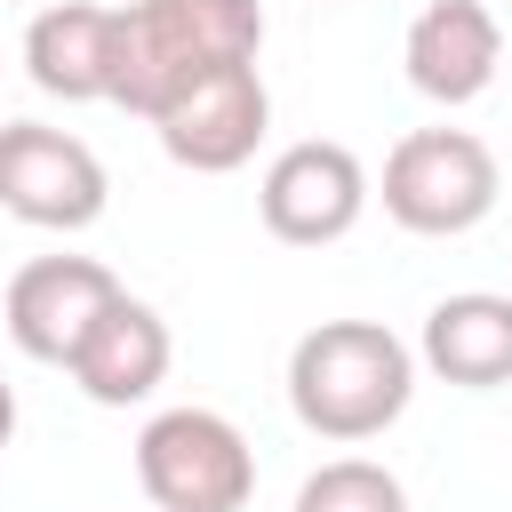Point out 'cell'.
Returning a JSON list of instances; mask_svg holds the SVG:
<instances>
[{"label":"cell","mask_w":512,"mask_h":512,"mask_svg":"<svg viewBox=\"0 0 512 512\" xmlns=\"http://www.w3.org/2000/svg\"><path fill=\"white\" fill-rule=\"evenodd\" d=\"M416 352L384 320H320L288 352V408L320 440H376L408 416Z\"/></svg>","instance_id":"1"},{"label":"cell","mask_w":512,"mask_h":512,"mask_svg":"<svg viewBox=\"0 0 512 512\" xmlns=\"http://www.w3.org/2000/svg\"><path fill=\"white\" fill-rule=\"evenodd\" d=\"M264 8L256 0H128V56H120V112L160 120L184 88L256 64Z\"/></svg>","instance_id":"2"},{"label":"cell","mask_w":512,"mask_h":512,"mask_svg":"<svg viewBox=\"0 0 512 512\" xmlns=\"http://www.w3.org/2000/svg\"><path fill=\"white\" fill-rule=\"evenodd\" d=\"M496 192H504V168L472 128H408L384 152V184H376L384 216L424 240H456V232L488 224Z\"/></svg>","instance_id":"3"},{"label":"cell","mask_w":512,"mask_h":512,"mask_svg":"<svg viewBox=\"0 0 512 512\" xmlns=\"http://www.w3.org/2000/svg\"><path fill=\"white\" fill-rule=\"evenodd\" d=\"M136 488L152 496V512H248L256 448L216 408H160L136 432Z\"/></svg>","instance_id":"4"},{"label":"cell","mask_w":512,"mask_h":512,"mask_svg":"<svg viewBox=\"0 0 512 512\" xmlns=\"http://www.w3.org/2000/svg\"><path fill=\"white\" fill-rule=\"evenodd\" d=\"M112 200L104 160L48 120H8L0 128V208L32 232H88Z\"/></svg>","instance_id":"5"},{"label":"cell","mask_w":512,"mask_h":512,"mask_svg":"<svg viewBox=\"0 0 512 512\" xmlns=\"http://www.w3.org/2000/svg\"><path fill=\"white\" fill-rule=\"evenodd\" d=\"M368 200H376V184H368L360 152L336 144V136H304V144L272 152V168H264V184H256V216H264V232L288 240V248H328V240H344V232L368 216Z\"/></svg>","instance_id":"6"},{"label":"cell","mask_w":512,"mask_h":512,"mask_svg":"<svg viewBox=\"0 0 512 512\" xmlns=\"http://www.w3.org/2000/svg\"><path fill=\"white\" fill-rule=\"evenodd\" d=\"M128 288L96 264V256H32L8 296H0V320L16 336L24 360H48V368H72V352L88 344V328L120 304Z\"/></svg>","instance_id":"7"},{"label":"cell","mask_w":512,"mask_h":512,"mask_svg":"<svg viewBox=\"0 0 512 512\" xmlns=\"http://www.w3.org/2000/svg\"><path fill=\"white\" fill-rule=\"evenodd\" d=\"M264 128H272V88H264L256 64H232V72L184 88V96L152 120L160 152H168L176 168H192V176H232V168H248L256 144H264Z\"/></svg>","instance_id":"8"},{"label":"cell","mask_w":512,"mask_h":512,"mask_svg":"<svg viewBox=\"0 0 512 512\" xmlns=\"http://www.w3.org/2000/svg\"><path fill=\"white\" fill-rule=\"evenodd\" d=\"M120 56H128V8L48 0V8L24 24V72H32L40 96L112 104V96H120Z\"/></svg>","instance_id":"9"},{"label":"cell","mask_w":512,"mask_h":512,"mask_svg":"<svg viewBox=\"0 0 512 512\" xmlns=\"http://www.w3.org/2000/svg\"><path fill=\"white\" fill-rule=\"evenodd\" d=\"M400 64H408V88H416V96H432V104H472V96L496 88L504 24L488 16V0H432V8L408 16Z\"/></svg>","instance_id":"10"},{"label":"cell","mask_w":512,"mask_h":512,"mask_svg":"<svg viewBox=\"0 0 512 512\" xmlns=\"http://www.w3.org/2000/svg\"><path fill=\"white\" fill-rule=\"evenodd\" d=\"M168 360H176L168 320H160L144 296H120V304L88 328V344L72 352V384H80L96 408H136V400H152V392L168 384Z\"/></svg>","instance_id":"11"},{"label":"cell","mask_w":512,"mask_h":512,"mask_svg":"<svg viewBox=\"0 0 512 512\" xmlns=\"http://www.w3.org/2000/svg\"><path fill=\"white\" fill-rule=\"evenodd\" d=\"M416 360L456 384V392H496L512 384V296L496 288H456L424 312V336H416Z\"/></svg>","instance_id":"12"},{"label":"cell","mask_w":512,"mask_h":512,"mask_svg":"<svg viewBox=\"0 0 512 512\" xmlns=\"http://www.w3.org/2000/svg\"><path fill=\"white\" fill-rule=\"evenodd\" d=\"M296 512H408V488L376 456H336L296 488Z\"/></svg>","instance_id":"13"},{"label":"cell","mask_w":512,"mask_h":512,"mask_svg":"<svg viewBox=\"0 0 512 512\" xmlns=\"http://www.w3.org/2000/svg\"><path fill=\"white\" fill-rule=\"evenodd\" d=\"M8 440H16V392L0 384V456H8Z\"/></svg>","instance_id":"14"}]
</instances>
